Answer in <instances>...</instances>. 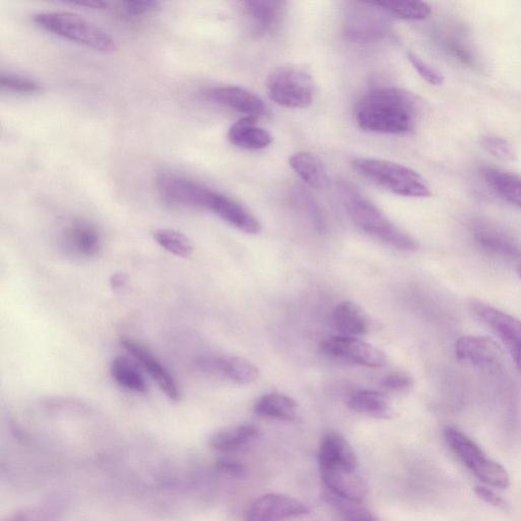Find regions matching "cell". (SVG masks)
Returning <instances> with one entry per match:
<instances>
[{
	"label": "cell",
	"instance_id": "obj_2",
	"mask_svg": "<svg viewBox=\"0 0 521 521\" xmlns=\"http://www.w3.org/2000/svg\"><path fill=\"white\" fill-rule=\"evenodd\" d=\"M318 462L321 479L330 493L345 500L364 503L369 487L360 473L354 448L343 436L329 433L323 438Z\"/></svg>",
	"mask_w": 521,
	"mask_h": 521
},
{
	"label": "cell",
	"instance_id": "obj_17",
	"mask_svg": "<svg viewBox=\"0 0 521 521\" xmlns=\"http://www.w3.org/2000/svg\"><path fill=\"white\" fill-rule=\"evenodd\" d=\"M208 211L245 234L258 235L261 233L262 226L255 215L236 200L219 192L213 191Z\"/></svg>",
	"mask_w": 521,
	"mask_h": 521
},
{
	"label": "cell",
	"instance_id": "obj_25",
	"mask_svg": "<svg viewBox=\"0 0 521 521\" xmlns=\"http://www.w3.org/2000/svg\"><path fill=\"white\" fill-rule=\"evenodd\" d=\"M298 409V403L294 398L280 393L266 394L255 404L256 415L279 421L295 420Z\"/></svg>",
	"mask_w": 521,
	"mask_h": 521
},
{
	"label": "cell",
	"instance_id": "obj_30",
	"mask_svg": "<svg viewBox=\"0 0 521 521\" xmlns=\"http://www.w3.org/2000/svg\"><path fill=\"white\" fill-rule=\"evenodd\" d=\"M154 241L168 253L181 258H189L193 255L194 246L192 241L180 233V231L170 228H162L153 234Z\"/></svg>",
	"mask_w": 521,
	"mask_h": 521
},
{
	"label": "cell",
	"instance_id": "obj_18",
	"mask_svg": "<svg viewBox=\"0 0 521 521\" xmlns=\"http://www.w3.org/2000/svg\"><path fill=\"white\" fill-rule=\"evenodd\" d=\"M253 34L265 36L278 26L284 3L277 0H249L241 4Z\"/></svg>",
	"mask_w": 521,
	"mask_h": 521
},
{
	"label": "cell",
	"instance_id": "obj_1",
	"mask_svg": "<svg viewBox=\"0 0 521 521\" xmlns=\"http://www.w3.org/2000/svg\"><path fill=\"white\" fill-rule=\"evenodd\" d=\"M422 103L415 94L398 88L382 87L368 92L356 107V120L367 133L407 135L420 118Z\"/></svg>",
	"mask_w": 521,
	"mask_h": 521
},
{
	"label": "cell",
	"instance_id": "obj_28",
	"mask_svg": "<svg viewBox=\"0 0 521 521\" xmlns=\"http://www.w3.org/2000/svg\"><path fill=\"white\" fill-rule=\"evenodd\" d=\"M257 435L256 426L240 425L218 431L210 438L209 444L215 450L233 451L245 446Z\"/></svg>",
	"mask_w": 521,
	"mask_h": 521
},
{
	"label": "cell",
	"instance_id": "obj_16",
	"mask_svg": "<svg viewBox=\"0 0 521 521\" xmlns=\"http://www.w3.org/2000/svg\"><path fill=\"white\" fill-rule=\"evenodd\" d=\"M195 367L203 373L221 375L241 385L251 384L259 378L258 368L239 357H203L196 361Z\"/></svg>",
	"mask_w": 521,
	"mask_h": 521
},
{
	"label": "cell",
	"instance_id": "obj_40",
	"mask_svg": "<svg viewBox=\"0 0 521 521\" xmlns=\"http://www.w3.org/2000/svg\"><path fill=\"white\" fill-rule=\"evenodd\" d=\"M219 467L222 471L235 476H241L245 471L240 463L229 460L221 461Z\"/></svg>",
	"mask_w": 521,
	"mask_h": 521
},
{
	"label": "cell",
	"instance_id": "obj_3",
	"mask_svg": "<svg viewBox=\"0 0 521 521\" xmlns=\"http://www.w3.org/2000/svg\"><path fill=\"white\" fill-rule=\"evenodd\" d=\"M338 190L347 213L365 234L398 250L409 252L419 250L418 241L391 222L356 187L342 182L339 184Z\"/></svg>",
	"mask_w": 521,
	"mask_h": 521
},
{
	"label": "cell",
	"instance_id": "obj_22",
	"mask_svg": "<svg viewBox=\"0 0 521 521\" xmlns=\"http://www.w3.org/2000/svg\"><path fill=\"white\" fill-rule=\"evenodd\" d=\"M335 329L344 336H364L370 331V322L363 310L352 302H342L333 311Z\"/></svg>",
	"mask_w": 521,
	"mask_h": 521
},
{
	"label": "cell",
	"instance_id": "obj_41",
	"mask_svg": "<svg viewBox=\"0 0 521 521\" xmlns=\"http://www.w3.org/2000/svg\"><path fill=\"white\" fill-rule=\"evenodd\" d=\"M127 284V277L124 274H113L110 278V285L113 289H122Z\"/></svg>",
	"mask_w": 521,
	"mask_h": 521
},
{
	"label": "cell",
	"instance_id": "obj_33",
	"mask_svg": "<svg viewBox=\"0 0 521 521\" xmlns=\"http://www.w3.org/2000/svg\"><path fill=\"white\" fill-rule=\"evenodd\" d=\"M0 86L5 91L21 95H34L41 91V85L38 82L14 74H3L0 77Z\"/></svg>",
	"mask_w": 521,
	"mask_h": 521
},
{
	"label": "cell",
	"instance_id": "obj_23",
	"mask_svg": "<svg viewBox=\"0 0 521 521\" xmlns=\"http://www.w3.org/2000/svg\"><path fill=\"white\" fill-rule=\"evenodd\" d=\"M70 248L80 257H96L102 248L99 230L86 221L74 222L67 231Z\"/></svg>",
	"mask_w": 521,
	"mask_h": 521
},
{
	"label": "cell",
	"instance_id": "obj_24",
	"mask_svg": "<svg viewBox=\"0 0 521 521\" xmlns=\"http://www.w3.org/2000/svg\"><path fill=\"white\" fill-rule=\"evenodd\" d=\"M347 407L350 410L378 420H389L392 417L390 403L380 392L374 390H360L354 393Z\"/></svg>",
	"mask_w": 521,
	"mask_h": 521
},
{
	"label": "cell",
	"instance_id": "obj_37",
	"mask_svg": "<svg viewBox=\"0 0 521 521\" xmlns=\"http://www.w3.org/2000/svg\"><path fill=\"white\" fill-rule=\"evenodd\" d=\"M159 4L155 2H127L121 4L120 11L130 19H137L155 12Z\"/></svg>",
	"mask_w": 521,
	"mask_h": 521
},
{
	"label": "cell",
	"instance_id": "obj_26",
	"mask_svg": "<svg viewBox=\"0 0 521 521\" xmlns=\"http://www.w3.org/2000/svg\"><path fill=\"white\" fill-rule=\"evenodd\" d=\"M488 185L504 200L521 209V177L496 167H485Z\"/></svg>",
	"mask_w": 521,
	"mask_h": 521
},
{
	"label": "cell",
	"instance_id": "obj_42",
	"mask_svg": "<svg viewBox=\"0 0 521 521\" xmlns=\"http://www.w3.org/2000/svg\"><path fill=\"white\" fill-rule=\"evenodd\" d=\"M73 6H80L83 8L93 9V10H104L108 7L109 4L102 2H87V3H72Z\"/></svg>",
	"mask_w": 521,
	"mask_h": 521
},
{
	"label": "cell",
	"instance_id": "obj_4",
	"mask_svg": "<svg viewBox=\"0 0 521 521\" xmlns=\"http://www.w3.org/2000/svg\"><path fill=\"white\" fill-rule=\"evenodd\" d=\"M352 165L358 175L392 194L419 199L432 196L427 181L408 166L376 158H357Z\"/></svg>",
	"mask_w": 521,
	"mask_h": 521
},
{
	"label": "cell",
	"instance_id": "obj_5",
	"mask_svg": "<svg viewBox=\"0 0 521 521\" xmlns=\"http://www.w3.org/2000/svg\"><path fill=\"white\" fill-rule=\"evenodd\" d=\"M42 29L101 52H112L118 44L106 31L70 12H43L33 17Z\"/></svg>",
	"mask_w": 521,
	"mask_h": 521
},
{
	"label": "cell",
	"instance_id": "obj_21",
	"mask_svg": "<svg viewBox=\"0 0 521 521\" xmlns=\"http://www.w3.org/2000/svg\"><path fill=\"white\" fill-rule=\"evenodd\" d=\"M289 165L304 181L315 190H324L329 187L328 171L316 155L309 152H299L289 158Z\"/></svg>",
	"mask_w": 521,
	"mask_h": 521
},
{
	"label": "cell",
	"instance_id": "obj_6",
	"mask_svg": "<svg viewBox=\"0 0 521 521\" xmlns=\"http://www.w3.org/2000/svg\"><path fill=\"white\" fill-rule=\"evenodd\" d=\"M444 439L462 465L486 486L499 489L509 486L507 471L465 433L447 427L444 430Z\"/></svg>",
	"mask_w": 521,
	"mask_h": 521
},
{
	"label": "cell",
	"instance_id": "obj_19",
	"mask_svg": "<svg viewBox=\"0 0 521 521\" xmlns=\"http://www.w3.org/2000/svg\"><path fill=\"white\" fill-rule=\"evenodd\" d=\"M474 236L481 247L493 254L509 259L521 256L518 244L504 231L489 223L477 222L474 225Z\"/></svg>",
	"mask_w": 521,
	"mask_h": 521
},
{
	"label": "cell",
	"instance_id": "obj_11",
	"mask_svg": "<svg viewBox=\"0 0 521 521\" xmlns=\"http://www.w3.org/2000/svg\"><path fill=\"white\" fill-rule=\"evenodd\" d=\"M321 351L329 358L368 368H381L387 363L385 354L378 347L357 337H329L321 344Z\"/></svg>",
	"mask_w": 521,
	"mask_h": 521
},
{
	"label": "cell",
	"instance_id": "obj_9",
	"mask_svg": "<svg viewBox=\"0 0 521 521\" xmlns=\"http://www.w3.org/2000/svg\"><path fill=\"white\" fill-rule=\"evenodd\" d=\"M156 190L162 201L170 206L207 211L213 194V190L175 173L160 175Z\"/></svg>",
	"mask_w": 521,
	"mask_h": 521
},
{
	"label": "cell",
	"instance_id": "obj_14",
	"mask_svg": "<svg viewBox=\"0 0 521 521\" xmlns=\"http://www.w3.org/2000/svg\"><path fill=\"white\" fill-rule=\"evenodd\" d=\"M124 349L147 371L162 392L172 401H180L181 388L169 370L140 341L132 337H123Z\"/></svg>",
	"mask_w": 521,
	"mask_h": 521
},
{
	"label": "cell",
	"instance_id": "obj_36",
	"mask_svg": "<svg viewBox=\"0 0 521 521\" xmlns=\"http://www.w3.org/2000/svg\"><path fill=\"white\" fill-rule=\"evenodd\" d=\"M408 59L418 74L430 85L441 86L444 83L443 75L434 67L425 62L421 57L409 52Z\"/></svg>",
	"mask_w": 521,
	"mask_h": 521
},
{
	"label": "cell",
	"instance_id": "obj_31",
	"mask_svg": "<svg viewBox=\"0 0 521 521\" xmlns=\"http://www.w3.org/2000/svg\"><path fill=\"white\" fill-rule=\"evenodd\" d=\"M391 17L408 21L426 20L431 15V7L423 2L400 0V2H378Z\"/></svg>",
	"mask_w": 521,
	"mask_h": 521
},
{
	"label": "cell",
	"instance_id": "obj_7",
	"mask_svg": "<svg viewBox=\"0 0 521 521\" xmlns=\"http://www.w3.org/2000/svg\"><path fill=\"white\" fill-rule=\"evenodd\" d=\"M266 88L270 99L286 108H306L314 99V80L305 68L298 65L274 69L267 77Z\"/></svg>",
	"mask_w": 521,
	"mask_h": 521
},
{
	"label": "cell",
	"instance_id": "obj_38",
	"mask_svg": "<svg viewBox=\"0 0 521 521\" xmlns=\"http://www.w3.org/2000/svg\"><path fill=\"white\" fill-rule=\"evenodd\" d=\"M385 389L392 392H403L412 388L413 379L405 374L394 373L385 377L382 381Z\"/></svg>",
	"mask_w": 521,
	"mask_h": 521
},
{
	"label": "cell",
	"instance_id": "obj_27",
	"mask_svg": "<svg viewBox=\"0 0 521 521\" xmlns=\"http://www.w3.org/2000/svg\"><path fill=\"white\" fill-rule=\"evenodd\" d=\"M112 379L121 387L136 393H146L148 384L139 368L129 358L119 356L110 365Z\"/></svg>",
	"mask_w": 521,
	"mask_h": 521
},
{
	"label": "cell",
	"instance_id": "obj_20",
	"mask_svg": "<svg viewBox=\"0 0 521 521\" xmlns=\"http://www.w3.org/2000/svg\"><path fill=\"white\" fill-rule=\"evenodd\" d=\"M228 140L231 144L245 150H262L273 142L271 134L258 125V120L243 118L230 127Z\"/></svg>",
	"mask_w": 521,
	"mask_h": 521
},
{
	"label": "cell",
	"instance_id": "obj_12",
	"mask_svg": "<svg viewBox=\"0 0 521 521\" xmlns=\"http://www.w3.org/2000/svg\"><path fill=\"white\" fill-rule=\"evenodd\" d=\"M310 513L309 506L294 497L266 494L254 500L245 511V521H285Z\"/></svg>",
	"mask_w": 521,
	"mask_h": 521
},
{
	"label": "cell",
	"instance_id": "obj_43",
	"mask_svg": "<svg viewBox=\"0 0 521 521\" xmlns=\"http://www.w3.org/2000/svg\"><path fill=\"white\" fill-rule=\"evenodd\" d=\"M517 274H518L519 278L521 279V263H519V265L517 266Z\"/></svg>",
	"mask_w": 521,
	"mask_h": 521
},
{
	"label": "cell",
	"instance_id": "obj_32",
	"mask_svg": "<svg viewBox=\"0 0 521 521\" xmlns=\"http://www.w3.org/2000/svg\"><path fill=\"white\" fill-rule=\"evenodd\" d=\"M325 499L336 509L343 521H379L363 503L345 500L330 492L325 495Z\"/></svg>",
	"mask_w": 521,
	"mask_h": 521
},
{
	"label": "cell",
	"instance_id": "obj_8",
	"mask_svg": "<svg viewBox=\"0 0 521 521\" xmlns=\"http://www.w3.org/2000/svg\"><path fill=\"white\" fill-rule=\"evenodd\" d=\"M345 36L357 43L375 42L391 29V15L377 3L352 2L344 10Z\"/></svg>",
	"mask_w": 521,
	"mask_h": 521
},
{
	"label": "cell",
	"instance_id": "obj_13",
	"mask_svg": "<svg viewBox=\"0 0 521 521\" xmlns=\"http://www.w3.org/2000/svg\"><path fill=\"white\" fill-rule=\"evenodd\" d=\"M455 355L458 361L481 369L497 370L503 364L504 353L493 339L484 336H465L457 340Z\"/></svg>",
	"mask_w": 521,
	"mask_h": 521
},
{
	"label": "cell",
	"instance_id": "obj_39",
	"mask_svg": "<svg viewBox=\"0 0 521 521\" xmlns=\"http://www.w3.org/2000/svg\"><path fill=\"white\" fill-rule=\"evenodd\" d=\"M475 491L476 494L486 503L491 504L495 507L505 508V501L494 490L490 489V487L486 485L477 486Z\"/></svg>",
	"mask_w": 521,
	"mask_h": 521
},
{
	"label": "cell",
	"instance_id": "obj_29",
	"mask_svg": "<svg viewBox=\"0 0 521 521\" xmlns=\"http://www.w3.org/2000/svg\"><path fill=\"white\" fill-rule=\"evenodd\" d=\"M292 202L296 210L310 223L319 235L327 230V221L319 204L312 194L303 187L298 186L292 194Z\"/></svg>",
	"mask_w": 521,
	"mask_h": 521
},
{
	"label": "cell",
	"instance_id": "obj_15",
	"mask_svg": "<svg viewBox=\"0 0 521 521\" xmlns=\"http://www.w3.org/2000/svg\"><path fill=\"white\" fill-rule=\"evenodd\" d=\"M207 97L218 105L245 114L247 118L258 120L268 113L266 104L259 96L241 87H215L207 92Z\"/></svg>",
	"mask_w": 521,
	"mask_h": 521
},
{
	"label": "cell",
	"instance_id": "obj_10",
	"mask_svg": "<svg viewBox=\"0 0 521 521\" xmlns=\"http://www.w3.org/2000/svg\"><path fill=\"white\" fill-rule=\"evenodd\" d=\"M469 308L482 324L499 337L521 371V321L480 301H472Z\"/></svg>",
	"mask_w": 521,
	"mask_h": 521
},
{
	"label": "cell",
	"instance_id": "obj_35",
	"mask_svg": "<svg viewBox=\"0 0 521 521\" xmlns=\"http://www.w3.org/2000/svg\"><path fill=\"white\" fill-rule=\"evenodd\" d=\"M59 512L48 506H35L18 511L7 521H57Z\"/></svg>",
	"mask_w": 521,
	"mask_h": 521
},
{
	"label": "cell",
	"instance_id": "obj_34",
	"mask_svg": "<svg viewBox=\"0 0 521 521\" xmlns=\"http://www.w3.org/2000/svg\"><path fill=\"white\" fill-rule=\"evenodd\" d=\"M482 146L488 153L502 161H514L516 159L512 145L501 137L486 136L482 140Z\"/></svg>",
	"mask_w": 521,
	"mask_h": 521
}]
</instances>
